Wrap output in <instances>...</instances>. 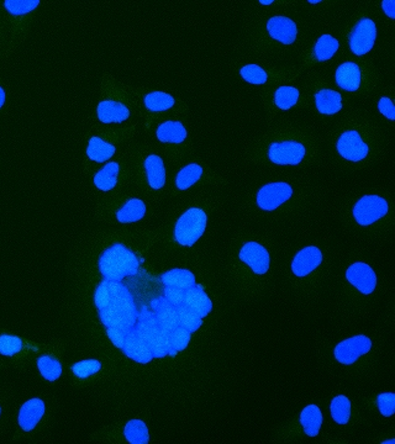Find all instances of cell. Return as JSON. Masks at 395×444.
Here are the masks:
<instances>
[{
    "instance_id": "ba28073f",
    "label": "cell",
    "mask_w": 395,
    "mask_h": 444,
    "mask_svg": "<svg viewBox=\"0 0 395 444\" xmlns=\"http://www.w3.org/2000/svg\"><path fill=\"white\" fill-rule=\"evenodd\" d=\"M372 348V341L367 336L360 335L342 341L336 345L335 358L341 364L351 365Z\"/></svg>"
},
{
    "instance_id": "74e56055",
    "label": "cell",
    "mask_w": 395,
    "mask_h": 444,
    "mask_svg": "<svg viewBox=\"0 0 395 444\" xmlns=\"http://www.w3.org/2000/svg\"><path fill=\"white\" fill-rule=\"evenodd\" d=\"M40 4V0H6L4 6L9 14L14 16L25 15Z\"/></svg>"
},
{
    "instance_id": "e575fe53",
    "label": "cell",
    "mask_w": 395,
    "mask_h": 444,
    "mask_svg": "<svg viewBox=\"0 0 395 444\" xmlns=\"http://www.w3.org/2000/svg\"><path fill=\"white\" fill-rule=\"evenodd\" d=\"M188 329L182 327V326H177L175 329L168 332V340H170V355L175 357L178 352L184 350L188 345H189L190 337H192Z\"/></svg>"
},
{
    "instance_id": "681fc988",
    "label": "cell",
    "mask_w": 395,
    "mask_h": 444,
    "mask_svg": "<svg viewBox=\"0 0 395 444\" xmlns=\"http://www.w3.org/2000/svg\"><path fill=\"white\" fill-rule=\"evenodd\" d=\"M311 4H318V3H320L322 0H308Z\"/></svg>"
},
{
    "instance_id": "52a82bcc",
    "label": "cell",
    "mask_w": 395,
    "mask_h": 444,
    "mask_svg": "<svg viewBox=\"0 0 395 444\" xmlns=\"http://www.w3.org/2000/svg\"><path fill=\"white\" fill-rule=\"evenodd\" d=\"M306 147L296 141L273 142L268 150L270 162L280 165H299L306 157Z\"/></svg>"
},
{
    "instance_id": "60d3db41",
    "label": "cell",
    "mask_w": 395,
    "mask_h": 444,
    "mask_svg": "<svg viewBox=\"0 0 395 444\" xmlns=\"http://www.w3.org/2000/svg\"><path fill=\"white\" fill-rule=\"evenodd\" d=\"M23 350V341L18 336H0V355L13 357Z\"/></svg>"
},
{
    "instance_id": "7402d4cb",
    "label": "cell",
    "mask_w": 395,
    "mask_h": 444,
    "mask_svg": "<svg viewBox=\"0 0 395 444\" xmlns=\"http://www.w3.org/2000/svg\"><path fill=\"white\" fill-rule=\"evenodd\" d=\"M147 182L152 189H162L165 183V168L160 156L151 155L145 160Z\"/></svg>"
},
{
    "instance_id": "1f68e13d",
    "label": "cell",
    "mask_w": 395,
    "mask_h": 444,
    "mask_svg": "<svg viewBox=\"0 0 395 444\" xmlns=\"http://www.w3.org/2000/svg\"><path fill=\"white\" fill-rule=\"evenodd\" d=\"M331 416L337 424H346L350 421L351 401L345 395H339L331 401Z\"/></svg>"
},
{
    "instance_id": "d6986e66",
    "label": "cell",
    "mask_w": 395,
    "mask_h": 444,
    "mask_svg": "<svg viewBox=\"0 0 395 444\" xmlns=\"http://www.w3.org/2000/svg\"><path fill=\"white\" fill-rule=\"evenodd\" d=\"M183 304L189 307L195 314L201 316V319L211 314L213 310V303L201 286H192L185 290L184 301Z\"/></svg>"
},
{
    "instance_id": "8d00e7d4",
    "label": "cell",
    "mask_w": 395,
    "mask_h": 444,
    "mask_svg": "<svg viewBox=\"0 0 395 444\" xmlns=\"http://www.w3.org/2000/svg\"><path fill=\"white\" fill-rule=\"evenodd\" d=\"M299 100V90L294 87H280L275 90V103L280 110H289Z\"/></svg>"
},
{
    "instance_id": "8992f818",
    "label": "cell",
    "mask_w": 395,
    "mask_h": 444,
    "mask_svg": "<svg viewBox=\"0 0 395 444\" xmlns=\"http://www.w3.org/2000/svg\"><path fill=\"white\" fill-rule=\"evenodd\" d=\"M377 39V27L373 20L368 18L360 19L350 34V49L356 56L368 53Z\"/></svg>"
},
{
    "instance_id": "7dc6e473",
    "label": "cell",
    "mask_w": 395,
    "mask_h": 444,
    "mask_svg": "<svg viewBox=\"0 0 395 444\" xmlns=\"http://www.w3.org/2000/svg\"><path fill=\"white\" fill-rule=\"evenodd\" d=\"M6 95L4 89L0 87V109L3 108V105L6 104Z\"/></svg>"
},
{
    "instance_id": "ee69618b",
    "label": "cell",
    "mask_w": 395,
    "mask_h": 444,
    "mask_svg": "<svg viewBox=\"0 0 395 444\" xmlns=\"http://www.w3.org/2000/svg\"><path fill=\"white\" fill-rule=\"evenodd\" d=\"M378 109H380V114L384 115L387 119L395 120L394 104L391 103V100L389 98H387V96L380 98V103H378Z\"/></svg>"
},
{
    "instance_id": "b9f144b4",
    "label": "cell",
    "mask_w": 395,
    "mask_h": 444,
    "mask_svg": "<svg viewBox=\"0 0 395 444\" xmlns=\"http://www.w3.org/2000/svg\"><path fill=\"white\" fill-rule=\"evenodd\" d=\"M377 402H378L380 414H383L384 417H390L391 414H394L395 394L393 393H383V394L378 395Z\"/></svg>"
},
{
    "instance_id": "277c9868",
    "label": "cell",
    "mask_w": 395,
    "mask_h": 444,
    "mask_svg": "<svg viewBox=\"0 0 395 444\" xmlns=\"http://www.w3.org/2000/svg\"><path fill=\"white\" fill-rule=\"evenodd\" d=\"M208 216L204 210L192 208L180 216L175 227V240L183 247H192L206 232Z\"/></svg>"
},
{
    "instance_id": "f907efd6",
    "label": "cell",
    "mask_w": 395,
    "mask_h": 444,
    "mask_svg": "<svg viewBox=\"0 0 395 444\" xmlns=\"http://www.w3.org/2000/svg\"><path fill=\"white\" fill-rule=\"evenodd\" d=\"M0 414H1V409H0Z\"/></svg>"
},
{
    "instance_id": "30bf717a",
    "label": "cell",
    "mask_w": 395,
    "mask_h": 444,
    "mask_svg": "<svg viewBox=\"0 0 395 444\" xmlns=\"http://www.w3.org/2000/svg\"><path fill=\"white\" fill-rule=\"evenodd\" d=\"M337 151L342 158L352 162L365 160L370 148L365 145L360 132L356 130L346 131L337 141Z\"/></svg>"
},
{
    "instance_id": "5b68a950",
    "label": "cell",
    "mask_w": 395,
    "mask_h": 444,
    "mask_svg": "<svg viewBox=\"0 0 395 444\" xmlns=\"http://www.w3.org/2000/svg\"><path fill=\"white\" fill-rule=\"evenodd\" d=\"M387 200L378 195H365L353 206V217L360 226H370L388 214Z\"/></svg>"
},
{
    "instance_id": "f6af8a7d",
    "label": "cell",
    "mask_w": 395,
    "mask_h": 444,
    "mask_svg": "<svg viewBox=\"0 0 395 444\" xmlns=\"http://www.w3.org/2000/svg\"><path fill=\"white\" fill-rule=\"evenodd\" d=\"M106 329V334H108V337H109V340L113 342V345H115L116 348L121 350V348H123V345H124V342H125V337L126 335H127V332L119 329Z\"/></svg>"
},
{
    "instance_id": "ac0fdd59",
    "label": "cell",
    "mask_w": 395,
    "mask_h": 444,
    "mask_svg": "<svg viewBox=\"0 0 395 444\" xmlns=\"http://www.w3.org/2000/svg\"><path fill=\"white\" fill-rule=\"evenodd\" d=\"M152 314L157 319V322L165 332H170L178 326V315L177 306L170 304L165 298H158L151 303Z\"/></svg>"
},
{
    "instance_id": "8fae6325",
    "label": "cell",
    "mask_w": 395,
    "mask_h": 444,
    "mask_svg": "<svg viewBox=\"0 0 395 444\" xmlns=\"http://www.w3.org/2000/svg\"><path fill=\"white\" fill-rule=\"evenodd\" d=\"M240 258L256 274H265L270 269V253L257 242H249L241 248Z\"/></svg>"
},
{
    "instance_id": "6da1fadb",
    "label": "cell",
    "mask_w": 395,
    "mask_h": 444,
    "mask_svg": "<svg viewBox=\"0 0 395 444\" xmlns=\"http://www.w3.org/2000/svg\"><path fill=\"white\" fill-rule=\"evenodd\" d=\"M94 304L106 329L129 332L135 327L139 311L134 296L121 281L103 279L95 289Z\"/></svg>"
},
{
    "instance_id": "7bdbcfd3",
    "label": "cell",
    "mask_w": 395,
    "mask_h": 444,
    "mask_svg": "<svg viewBox=\"0 0 395 444\" xmlns=\"http://www.w3.org/2000/svg\"><path fill=\"white\" fill-rule=\"evenodd\" d=\"M185 290L172 288V286H165V298L170 304L173 306H180L184 301Z\"/></svg>"
},
{
    "instance_id": "f546056e",
    "label": "cell",
    "mask_w": 395,
    "mask_h": 444,
    "mask_svg": "<svg viewBox=\"0 0 395 444\" xmlns=\"http://www.w3.org/2000/svg\"><path fill=\"white\" fill-rule=\"evenodd\" d=\"M201 175H203V168L201 165H185L184 168L178 172V175L175 177V185L180 190L189 189L190 186L201 179Z\"/></svg>"
},
{
    "instance_id": "cb8c5ba5",
    "label": "cell",
    "mask_w": 395,
    "mask_h": 444,
    "mask_svg": "<svg viewBox=\"0 0 395 444\" xmlns=\"http://www.w3.org/2000/svg\"><path fill=\"white\" fill-rule=\"evenodd\" d=\"M156 135L165 144H182L187 139V130L180 121H165L158 126Z\"/></svg>"
},
{
    "instance_id": "603a6c76",
    "label": "cell",
    "mask_w": 395,
    "mask_h": 444,
    "mask_svg": "<svg viewBox=\"0 0 395 444\" xmlns=\"http://www.w3.org/2000/svg\"><path fill=\"white\" fill-rule=\"evenodd\" d=\"M146 214V205L137 198H132L126 201L116 213V219L121 224H131L144 219Z\"/></svg>"
},
{
    "instance_id": "5bb4252c",
    "label": "cell",
    "mask_w": 395,
    "mask_h": 444,
    "mask_svg": "<svg viewBox=\"0 0 395 444\" xmlns=\"http://www.w3.org/2000/svg\"><path fill=\"white\" fill-rule=\"evenodd\" d=\"M123 352L125 353L127 358L135 360L141 364H147L153 360V355L151 352L150 347L147 345L144 338L141 337L135 329H132L127 332L125 337V342L123 345Z\"/></svg>"
},
{
    "instance_id": "9c48e42d",
    "label": "cell",
    "mask_w": 395,
    "mask_h": 444,
    "mask_svg": "<svg viewBox=\"0 0 395 444\" xmlns=\"http://www.w3.org/2000/svg\"><path fill=\"white\" fill-rule=\"evenodd\" d=\"M293 189L287 183H270L257 193V205L265 211H273L291 198Z\"/></svg>"
},
{
    "instance_id": "ffe728a7",
    "label": "cell",
    "mask_w": 395,
    "mask_h": 444,
    "mask_svg": "<svg viewBox=\"0 0 395 444\" xmlns=\"http://www.w3.org/2000/svg\"><path fill=\"white\" fill-rule=\"evenodd\" d=\"M360 70L353 62H346L336 70V84L346 91H357L360 85Z\"/></svg>"
},
{
    "instance_id": "d4e9b609",
    "label": "cell",
    "mask_w": 395,
    "mask_h": 444,
    "mask_svg": "<svg viewBox=\"0 0 395 444\" xmlns=\"http://www.w3.org/2000/svg\"><path fill=\"white\" fill-rule=\"evenodd\" d=\"M115 146L111 145L98 136H93L88 144L87 156L89 157V160L103 163L111 160V157L115 155Z\"/></svg>"
},
{
    "instance_id": "836d02e7",
    "label": "cell",
    "mask_w": 395,
    "mask_h": 444,
    "mask_svg": "<svg viewBox=\"0 0 395 444\" xmlns=\"http://www.w3.org/2000/svg\"><path fill=\"white\" fill-rule=\"evenodd\" d=\"M37 368L41 375L49 381H55L62 375V365L60 360L51 355H41L37 360Z\"/></svg>"
},
{
    "instance_id": "f35d334b",
    "label": "cell",
    "mask_w": 395,
    "mask_h": 444,
    "mask_svg": "<svg viewBox=\"0 0 395 444\" xmlns=\"http://www.w3.org/2000/svg\"><path fill=\"white\" fill-rule=\"evenodd\" d=\"M241 77L251 84H265L268 80V75L260 65H247L242 67L240 70Z\"/></svg>"
},
{
    "instance_id": "4fadbf2b",
    "label": "cell",
    "mask_w": 395,
    "mask_h": 444,
    "mask_svg": "<svg viewBox=\"0 0 395 444\" xmlns=\"http://www.w3.org/2000/svg\"><path fill=\"white\" fill-rule=\"evenodd\" d=\"M322 263V253L315 246H309L295 255L291 270L296 277L304 278Z\"/></svg>"
},
{
    "instance_id": "7a4b0ae2",
    "label": "cell",
    "mask_w": 395,
    "mask_h": 444,
    "mask_svg": "<svg viewBox=\"0 0 395 444\" xmlns=\"http://www.w3.org/2000/svg\"><path fill=\"white\" fill-rule=\"evenodd\" d=\"M140 269V260L132 250L123 243H114L106 248L99 258V270L103 278L121 281Z\"/></svg>"
},
{
    "instance_id": "d590c367",
    "label": "cell",
    "mask_w": 395,
    "mask_h": 444,
    "mask_svg": "<svg viewBox=\"0 0 395 444\" xmlns=\"http://www.w3.org/2000/svg\"><path fill=\"white\" fill-rule=\"evenodd\" d=\"M177 315H178V324L182 327L188 329L190 334L201 329L203 324V319L201 316L195 314L189 307H187L184 304L177 306Z\"/></svg>"
},
{
    "instance_id": "e0dca14e",
    "label": "cell",
    "mask_w": 395,
    "mask_h": 444,
    "mask_svg": "<svg viewBox=\"0 0 395 444\" xmlns=\"http://www.w3.org/2000/svg\"><path fill=\"white\" fill-rule=\"evenodd\" d=\"M45 402L41 399H31L21 406L19 411V424L21 429L30 432L39 424L45 414Z\"/></svg>"
},
{
    "instance_id": "d6a6232c",
    "label": "cell",
    "mask_w": 395,
    "mask_h": 444,
    "mask_svg": "<svg viewBox=\"0 0 395 444\" xmlns=\"http://www.w3.org/2000/svg\"><path fill=\"white\" fill-rule=\"evenodd\" d=\"M146 109L153 111V113H160V111H165L173 108L175 105V98L172 95L163 93V91H153L145 96Z\"/></svg>"
},
{
    "instance_id": "bcb514c9",
    "label": "cell",
    "mask_w": 395,
    "mask_h": 444,
    "mask_svg": "<svg viewBox=\"0 0 395 444\" xmlns=\"http://www.w3.org/2000/svg\"><path fill=\"white\" fill-rule=\"evenodd\" d=\"M382 6L385 15L389 16L390 19H395L394 0H383Z\"/></svg>"
},
{
    "instance_id": "83f0119b",
    "label": "cell",
    "mask_w": 395,
    "mask_h": 444,
    "mask_svg": "<svg viewBox=\"0 0 395 444\" xmlns=\"http://www.w3.org/2000/svg\"><path fill=\"white\" fill-rule=\"evenodd\" d=\"M301 424L309 437H316L322 424V414L316 405H309L301 411Z\"/></svg>"
},
{
    "instance_id": "4dcf8cb0",
    "label": "cell",
    "mask_w": 395,
    "mask_h": 444,
    "mask_svg": "<svg viewBox=\"0 0 395 444\" xmlns=\"http://www.w3.org/2000/svg\"><path fill=\"white\" fill-rule=\"evenodd\" d=\"M339 47H340V44L334 36L322 35L315 44L314 56L316 60L325 62L332 58V56L339 51Z\"/></svg>"
},
{
    "instance_id": "3957f363",
    "label": "cell",
    "mask_w": 395,
    "mask_h": 444,
    "mask_svg": "<svg viewBox=\"0 0 395 444\" xmlns=\"http://www.w3.org/2000/svg\"><path fill=\"white\" fill-rule=\"evenodd\" d=\"M134 329L150 347L153 358H163L170 355L168 332L161 327L152 311H149L146 307L141 310Z\"/></svg>"
},
{
    "instance_id": "7c38bea8",
    "label": "cell",
    "mask_w": 395,
    "mask_h": 444,
    "mask_svg": "<svg viewBox=\"0 0 395 444\" xmlns=\"http://www.w3.org/2000/svg\"><path fill=\"white\" fill-rule=\"evenodd\" d=\"M346 279L360 290L362 294L370 295L375 291L377 275L370 265L358 262L349 267L346 272Z\"/></svg>"
},
{
    "instance_id": "ab89813d",
    "label": "cell",
    "mask_w": 395,
    "mask_h": 444,
    "mask_svg": "<svg viewBox=\"0 0 395 444\" xmlns=\"http://www.w3.org/2000/svg\"><path fill=\"white\" fill-rule=\"evenodd\" d=\"M101 369V363L96 360H85L78 362L75 364L72 365V372L73 374L80 378V379H85L89 378L92 375L96 374Z\"/></svg>"
},
{
    "instance_id": "484cf974",
    "label": "cell",
    "mask_w": 395,
    "mask_h": 444,
    "mask_svg": "<svg viewBox=\"0 0 395 444\" xmlns=\"http://www.w3.org/2000/svg\"><path fill=\"white\" fill-rule=\"evenodd\" d=\"M161 281L165 286L188 290L194 286L195 277L190 270L172 269L161 275Z\"/></svg>"
},
{
    "instance_id": "9a60e30c",
    "label": "cell",
    "mask_w": 395,
    "mask_h": 444,
    "mask_svg": "<svg viewBox=\"0 0 395 444\" xmlns=\"http://www.w3.org/2000/svg\"><path fill=\"white\" fill-rule=\"evenodd\" d=\"M267 31L272 39L280 41L283 45L294 42L298 35V29L293 20L285 16H275L267 23Z\"/></svg>"
},
{
    "instance_id": "f1b7e54d",
    "label": "cell",
    "mask_w": 395,
    "mask_h": 444,
    "mask_svg": "<svg viewBox=\"0 0 395 444\" xmlns=\"http://www.w3.org/2000/svg\"><path fill=\"white\" fill-rule=\"evenodd\" d=\"M124 434L127 442L131 444H146L150 440L149 429L144 421L131 419L126 424Z\"/></svg>"
},
{
    "instance_id": "c3c4849f",
    "label": "cell",
    "mask_w": 395,
    "mask_h": 444,
    "mask_svg": "<svg viewBox=\"0 0 395 444\" xmlns=\"http://www.w3.org/2000/svg\"><path fill=\"white\" fill-rule=\"evenodd\" d=\"M273 1L275 0H260L261 4H263V6H270Z\"/></svg>"
},
{
    "instance_id": "44dd1931",
    "label": "cell",
    "mask_w": 395,
    "mask_h": 444,
    "mask_svg": "<svg viewBox=\"0 0 395 444\" xmlns=\"http://www.w3.org/2000/svg\"><path fill=\"white\" fill-rule=\"evenodd\" d=\"M316 109L324 115H335L342 109V96L339 91L331 89H321L316 93Z\"/></svg>"
},
{
    "instance_id": "2e32d148",
    "label": "cell",
    "mask_w": 395,
    "mask_h": 444,
    "mask_svg": "<svg viewBox=\"0 0 395 444\" xmlns=\"http://www.w3.org/2000/svg\"><path fill=\"white\" fill-rule=\"evenodd\" d=\"M98 119L103 124H120L130 118V110L120 101L104 100L98 105Z\"/></svg>"
},
{
    "instance_id": "4316f807",
    "label": "cell",
    "mask_w": 395,
    "mask_h": 444,
    "mask_svg": "<svg viewBox=\"0 0 395 444\" xmlns=\"http://www.w3.org/2000/svg\"><path fill=\"white\" fill-rule=\"evenodd\" d=\"M120 167L116 162H109L94 175V185L101 191H109L118 184Z\"/></svg>"
}]
</instances>
